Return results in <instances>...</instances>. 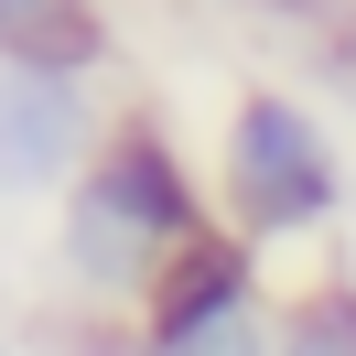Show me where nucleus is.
Masks as SVG:
<instances>
[{"instance_id": "f257e3e1", "label": "nucleus", "mask_w": 356, "mask_h": 356, "mask_svg": "<svg viewBox=\"0 0 356 356\" xmlns=\"http://www.w3.org/2000/svg\"><path fill=\"white\" fill-rule=\"evenodd\" d=\"M195 238H205L195 184H184V162L162 152L152 130H119L108 152L87 162L76 205H65V259L87 270L97 291H152V281H173V259Z\"/></svg>"}, {"instance_id": "20e7f679", "label": "nucleus", "mask_w": 356, "mask_h": 356, "mask_svg": "<svg viewBox=\"0 0 356 356\" xmlns=\"http://www.w3.org/2000/svg\"><path fill=\"white\" fill-rule=\"evenodd\" d=\"M97 44H108L97 0H0V54H11V65H33V76L97 65Z\"/></svg>"}, {"instance_id": "7ed1b4c3", "label": "nucleus", "mask_w": 356, "mask_h": 356, "mask_svg": "<svg viewBox=\"0 0 356 356\" xmlns=\"http://www.w3.org/2000/svg\"><path fill=\"white\" fill-rule=\"evenodd\" d=\"M87 140V108H76V76H33L0 65V195H33L54 184Z\"/></svg>"}, {"instance_id": "423d86ee", "label": "nucleus", "mask_w": 356, "mask_h": 356, "mask_svg": "<svg viewBox=\"0 0 356 356\" xmlns=\"http://www.w3.org/2000/svg\"><path fill=\"white\" fill-rule=\"evenodd\" d=\"M152 356H259V334H248V313H227V324H195V334H152Z\"/></svg>"}, {"instance_id": "39448f33", "label": "nucleus", "mask_w": 356, "mask_h": 356, "mask_svg": "<svg viewBox=\"0 0 356 356\" xmlns=\"http://www.w3.org/2000/svg\"><path fill=\"white\" fill-rule=\"evenodd\" d=\"M270 356H356V281H324V291L281 324Z\"/></svg>"}, {"instance_id": "f03ea898", "label": "nucleus", "mask_w": 356, "mask_h": 356, "mask_svg": "<svg viewBox=\"0 0 356 356\" xmlns=\"http://www.w3.org/2000/svg\"><path fill=\"white\" fill-rule=\"evenodd\" d=\"M227 205H238L248 238L334 216V152H324V130L291 97H248L238 108V130H227Z\"/></svg>"}]
</instances>
